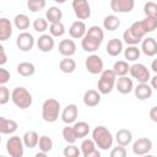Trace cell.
<instances>
[{"label":"cell","mask_w":157,"mask_h":157,"mask_svg":"<svg viewBox=\"0 0 157 157\" xmlns=\"http://www.w3.org/2000/svg\"><path fill=\"white\" fill-rule=\"evenodd\" d=\"M152 87L151 85H148L147 82L145 83H139L135 88H134V93H135V97L140 101H145V99H148L151 96H152Z\"/></svg>","instance_id":"d6986e66"},{"label":"cell","mask_w":157,"mask_h":157,"mask_svg":"<svg viewBox=\"0 0 157 157\" xmlns=\"http://www.w3.org/2000/svg\"><path fill=\"white\" fill-rule=\"evenodd\" d=\"M115 140L118 142V145H121V146H128L131 144L132 141V134L130 130L128 129H120L117 131L115 134Z\"/></svg>","instance_id":"484cf974"},{"label":"cell","mask_w":157,"mask_h":157,"mask_svg":"<svg viewBox=\"0 0 157 157\" xmlns=\"http://www.w3.org/2000/svg\"><path fill=\"white\" fill-rule=\"evenodd\" d=\"M54 1H55V2H58V4H64L66 0H54Z\"/></svg>","instance_id":"11a10c76"},{"label":"cell","mask_w":157,"mask_h":157,"mask_svg":"<svg viewBox=\"0 0 157 157\" xmlns=\"http://www.w3.org/2000/svg\"><path fill=\"white\" fill-rule=\"evenodd\" d=\"M12 36V23L6 17L0 18V40L5 42Z\"/></svg>","instance_id":"603a6c76"},{"label":"cell","mask_w":157,"mask_h":157,"mask_svg":"<svg viewBox=\"0 0 157 157\" xmlns=\"http://www.w3.org/2000/svg\"><path fill=\"white\" fill-rule=\"evenodd\" d=\"M25 147L26 146L23 144V140L17 135L11 136L6 141V151L11 157H22L25 152Z\"/></svg>","instance_id":"5b68a950"},{"label":"cell","mask_w":157,"mask_h":157,"mask_svg":"<svg viewBox=\"0 0 157 157\" xmlns=\"http://www.w3.org/2000/svg\"><path fill=\"white\" fill-rule=\"evenodd\" d=\"M123 39H124V42H125L128 45H137L140 42H142V39L137 38V37L130 31V28H126V29L124 31V33H123Z\"/></svg>","instance_id":"8d00e7d4"},{"label":"cell","mask_w":157,"mask_h":157,"mask_svg":"<svg viewBox=\"0 0 157 157\" xmlns=\"http://www.w3.org/2000/svg\"><path fill=\"white\" fill-rule=\"evenodd\" d=\"M117 74L114 72V70H103L101 72V77L98 80L97 87L101 94H108L113 91V88L115 87V82H117Z\"/></svg>","instance_id":"3957f363"},{"label":"cell","mask_w":157,"mask_h":157,"mask_svg":"<svg viewBox=\"0 0 157 157\" xmlns=\"http://www.w3.org/2000/svg\"><path fill=\"white\" fill-rule=\"evenodd\" d=\"M140 49L136 45H128V48L124 50V56L128 61H136L140 58Z\"/></svg>","instance_id":"e575fe53"},{"label":"cell","mask_w":157,"mask_h":157,"mask_svg":"<svg viewBox=\"0 0 157 157\" xmlns=\"http://www.w3.org/2000/svg\"><path fill=\"white\" fill-rule=\"evenodd\" d=\"M144 12L146 16L157 17V4L155 1H147L144 5Z\"/></svg>","instance_id":"f6af8a7d"},{"label":"cell","mask_w":157,"mask_h":157,"mask_svg":"<svg viewBox=\"0 0 157 157\" xmlns=\"http://www.w3.org/2000/svg\"><path fill=\"white\" fill-rule=\"evenodd\" d=\"M92 139L96 142L97 147L101 150H108L113 146V135L112 132L108 130V128L103 126V125H98L93 129L92 131Z\"/></svg>","instance_id":"6da1fadb"},{"label":"cell","mask_w":157,"mask_h":157,"mask_svg":"<svg viewBox=\"0 0 157 157\" xmlns=\"http://www.w3.org/2000/svg\"><path fill=\"white\" fill-rule=\"evenodd\" d=\"M17 72L23 77H29L36 72V66L29 61H22L17 65Z\"/></svg>","instance_id":"83f0119b"},{"label":"cell","mask_w":157,"mask_h":157,"mask_svg":"<svg viewBox=\"0 0 157 157\" xmlns=\"http://www.w3.org/2000/svg\"><path fill=\"white\" fill-rule=\"evenodd\" d=\"M103 60L99 55H96V54H91L86 58L85 60V66H86V70L92 74V75H97V74H101L103 71Z\"/></svg>","instance_id":"ba28073f"},{"label":"cell","mask_w":157,"mask_h":157,"mask_svg":"<svg viewBox=\"0 0 157 157\" xmlns=\"http://www.w3.org/2000/svg\"><path fill=\"white\" fill-rule=\"evenodd\" d=\"M152 150V141L147 137H140L132 144V152L137 156H144Z\"/></svg>","instance_id":"30bf717a"},{"label":"cell","mask_w":157,"mask_h":157,"mask_svg":"<svg viewBox=\"0 0 157 157\" xmlns=\"http://www.w3.org/2000/svg\"><path fill=\"white\" fill-rule=\"evenodd\" d=\"M115 87H117V90H118L119 93L128 94V93H130L134 90L132 78H130L128 76H119V78H117Z\"/></svg>","instance_id":"2e32d148"},{"label":"cell","mask_w":157,"mask_h":157,"mask_svg":"<svg viewBox=\"0 0 157 157\" xmlns=\"http://www.w3.org/2000/svg\"><path fill=\"white\" fill-rule=\"evenodd\" d=\"M105 50L108 53V55L110 56H118L121 52H123V42L118 38H113L108 42Z\"/></svg>","instance_id":"cb8c5ba5"},{"label":"cell","mask_w":157,"mask_h":157,"mask_svg":"<svg viewBox=\"0 0 157 157\" xmlns=\"http://www.w3.org/2000/svg\"><path fill=\"white\" fill-rule=\"evenodd\" d=\"M45 18L48 20L49 23L60 22L61 18H63V11L59 7H56V6H50L45 11Z\"/></svg>","instance_id":"4316f807"},{"label":"cell","mask_w":157,"mask_h":157,"mask_svg":"<svg viewBox=\"0 0 157 157\" xmlns=\"http://www.w3.org/2000/svg\"><path fill=\"white\" fill-rule=\"evenodd\" d=\"M60 114V103L55 98H48L42 105V118L47 123H54Z\"/></svg>","instance_id":"7a4b0ae2"},{"label":"cell","mask_w":157,"mask_h":157,"mask_svg":"<svg viewBox=\"0 0 157 157\" xmlns=\"http://www.w3.org/2000/svg\"><path fill=\"white\" fill-rule=\"evenodd\" d=\"M151 69H152V71H153V72H156V74H157V59H155V60L151 63Z\"/></svg>","instance_id":"f5cc1de1"},{"label":"cell","mask_w":157,"mask_h":157,"mask_svg":"<svg viewBox=\"0 0 157 157\" xmlns=\"http://www.w3.org/2000/svg\"><path fill=\"white\" fill-rule=\"evenodd\" d=\"M63 137L67 144H75L77 137V134L74 129V126H70V124H67L64 129H63Z\"/></svg>","instance_id":"836d02e7"},{"label":"cell","mask_w":157,"mask_h":157,"mask_svg":"<svg viewBox=\"0 0 157 157\" xmlns=\"http://www.w3.org/2000/svg\"><path fill=\"white\" fill-rule=\"evenodd\" d=\"M155 1H157V0H155Z\"/></svg>","instance_id":"9f6ffc18"},{"label":"cell","mask_w":157,"mask_h":157,"mask_svg":"<svg viewBox=\"0 0 157 157\" xmlns=\"http://www.w3.org/2000/svg\"><path fill=\"white\" fill-rule=\"evenodd\" d=\"M59 69L64 74H71L76 70V61L74 59H71V56H65L59 63Z\"/></svg>","instance_id":"f1b7e54d"},{"label":"cell","mask_w":157,"mask_h":157,"mask_svg":"<svg viewBox=\"0 0 157 157\" xmlns=\"http://www.w3.org/2000/svg\"><path fill=\"white\" fill-rule=\"evenodd\" d=\"M54 45H55V40H54V37L52 34H42L37 39V47L43 53L52 52L54 49Z\"/></svg>","instance_id":"5bb4252c"},{"label":"cell","mask_w":157,"mask_h":157,"mask_svg":"<svg viewBox=\"0 0 157 157\" xmlns=\"http://www.w3.org/2000/svg\"><path fill=\"white\" fill-rule=\"evenodd\" d=\"M86 32H87V27H86L85 22L81 21V20L72 22V25H71L70 28H69V34H70V37L74 38V39L83 38L85 34H86Z\"/></svg>","instance_id":"9a60e30c"},{"label":"cell","mask_w":157,"mask_h":157,"mask_svg":"<svg viewBox=\"0 0 157 157\" xmlns=\"http://www.w3.org/2000/svg\"><path fill=\"white\" fill-rule=\"evenodd\" d=\"M120 26V20L115 15H108L103 20V27L107 31H115Z\"/></svg>","instance_id":"4dcf8cb0"},{"label":"cell","mask_w":157,"mask_h":157,"mask_svg":"<svg viewBox=\"0 0 157 157\" xmlns=\"http://www.w3.org/2000/svg\"><path fill=\"white\" fill-rule=\"evenodd\" d=\"M86 34L92 37V38H94V39H97V40H99V42H103V38H104V32L99 26H91L87 29Z\"/></svg>","instance_id":"ab89813d"},{"label":"cell","mask_w":157,"mask_h":157,"mask_svg":"<svg viewBox=\"0 0 157 157\" xmlns=\"http://www.w3.org/2000/svg\"><path fill=\"white\" fill-rule=\"evenodd\" d=\"M72 126H74L78 139L86 137L88 135V132H90V125L86 121H75V124Z\"/></svg>","instance_id":"d6a6232c"},{"label":"cell","mask_w":157,"mask_h":157,"mask_svg":"<svg viewBox=\"0 0 157 157\" xmlns=\"http://www.w3.org/2000/svg\"><path fill=\"white\" fill-rule=\"evenodd\" d=\"M83 104L86 107H96L101 103V93L96 90H88L83 94Z\"/></svg>","instance_id":"ac0fdd59"},{"label":"cell","mask_w":157,"mask_h":157,"mask_svg":"<svg viewBox=\"0 0 157 157\" xmlns=\"http://www.w3.org/2000/svg\"><path fill=\"white\" fill-rule=\"evenodd\" d=\"M77 115H78V108H77L76 104L71 103V104H67V105L63 109L60 118H61V120H63L65 124H72V123L76 121Z\"/></svg>","instance_id":"4fadbf2b"},{"label":"cell","mask_w":157,"mask_h":157,"mask_svg":"<svg viewBox=\"0 0 157 157\" xmlns=\"http://www.w3.org/2000/svg\"><path fill=\"white\" fill-rule=\"evenodd\" d=\"M72 9L78 20H87L91 16V6L88 0H72Z\"/></svg>","instance_id":"52a82bcc"},{"label":"cell","mask_w":157,"mask_h":157,"mask_svg":"<svg viewBox=\"0 0 157 157\" xmlns=\"http://www.w3.org/2000/svg\"><path fill=\"white\" fill-rule=\"evenodd\" d=\"M10 80V72L4 69V67H0V85H5Z\"/></svg>","instance_id":"c3c4849f"},{"label":"cell","mask_w":157,"mask_h":157,"mask_svg":"<svg viewBox=\"0 0 157 157\" xmlns=\"http://www.w3.org/2000/svg\"><path fill=\"white\" fill-rule=\"evenodd\" d=\"M38 147L40 151L43 152H50L53 148V140L48 136V135H42L39 137V142H38Z\"/></svg>","instance_id":"d590c367"},{"label":"cell","mask_w":157,"mask_h":157,"mask_svg":"<svg viewBox=\"0 0 157 157\" xmlns=\"http://www.w3.org/2000/svg\"><path fill=\"white\" fill-rule=\"evenodd\" d=\"M129 74L131 75L132 78H135L139 83H145L147 82L150 78H151V75H150V70L144 65V64H134L130 66V70H129Z\"/></svg>","instance_id":"8992f818"},{"label":"cell","mask_w":157,"mask_h":157,"mask_svg":"<svg viewBox=\"0 0 157 157\" xmlns=\"http://www.w3.org/2000/svg\"><path fill=\"white\" fill-rule=\"evenodd\" d=\"M27 7L32 12H38L45 7V0H27Z\"/></svg>","instance_id":"7bdbcfd3"},{"label":"cell","mask_w":157,"mask_h":157,"mask_svg":"<svg viewBox=\"0 0 157 157\" xmlns=\"http://www.w3.org/2000/svg\"><path fill=\"white\" fill-rule=\"evenodd\" d=\"M49 33L53 37H61L65 33V26L64 23L60 22H55V23H50L49 26Z\"/></svg>","instance_id":"74e56055"},{"label":"cell","mask_w":157,"mask_h":157,"mask_svg":"<svg viewBox=\"0 0 157 157\" xmlns=\"http://www.w3.org/2000/svg\"><path fill=\"white\" fill-rule=\"evenodd\" d=\"M129 28H130V31H131L137 38L144 39V37H145V34H146V31H145V28H144L142 21H135Z\"/></svg>","instance_id":"f35d334b"},{"label":"cell","mask_w":157,"mask_h":157,"mask_svg":"<svg viewBox=\"0 0 157 157\" xmlns=\"http://www.w3.org/2000/svg\"><path fill=\"white\" fill-rule=\"evenodd\" d=\"M150 82H151V87H152L153 90H157V74H156L153 77L150 78Z\"/></svg>","instance_id":"816d5d0a"},{"label":"cell","mask_w":157,"mask_h":157,"mask_svg":"<svg viewBox=\"0 0 157 157\" xmlns=\"http://www.w3.org/2000/svg\"><path fill=\"white\" fill-rule=\"evenodd\" d=\"M0 65H5V63L7 61V56H6V53H5V48L2 45H0Z\"/></svg>","instance_id":"681fc988"},{"label":"cell","mask_w":157,"mask_h":157,"mask_svg":"<svg viewBox=\"0 0 157 157\" xmlns=\"http://www.w3.org/2000/svg\"><path fill=\"white\" fill-rule=\"evenodd\" d=\"M10 101V91L5 85L0 86V104L4 105Z\"/></svg>","instance_id":"bcb514c9"},{"label":"cell","mask_w":157,"mask_h":157,"mask_svg":"<svg viewBox=\"0 0 157 157\" xmlns=\"http://www.w3.org/2000/svg\"><path fill=\"white\" fill-rule=\"evenodd\" d=\"M39 137L38 134L34 131V130H28L23 134L22 136V140H23V144L26 147L28 148H34L38 146V142H39Z\"/></svg>","instance_id":"d4e9b609"},{"label":"cell","mask_w":157,"mask_h":157,"mask_svg":"<svg viewBox=\"0 0 157 157\" xmlns=\"http://www.w3.org/2000/svg\"><path fill=\"white\" fill-rule=\"evenodd\" d=\"M141 50L147 56H155L157 54V40L152 37L145 38L141 42Z\"/></svg>","instance_id":"e0dca14e"},{"label":"cell","mask_w":157,"mask_h":157,"mask_svg":"<svg viewBox=\"0 0 157 157\" xmlns=\"http://www.w3.org/2000/svg\"><path fill=\"white\" fill-rule=\"evenodd\" d=\"M135 6V0H110V10L118 13L130 12Z\"/></svg>","instance_id":"8fae6325"},{"label":"cell","mask_w":157,"mask_h":157,"mask_svg":"<svg viewBox=\"0 0 157 157\" xmlns=\"http://www.w3.org/2000/svg\"><path fill=\"white\" fill-rule=\"evenodd\" d=\"M16 45L22 52H29L34 45V37L29 32H21L16 38Z\"/></svg>","instance_id":"9c48e42d"},{"label":"cell","mask_w":157,"mask_h":157,"mask_svg":"<svg viewBox=\"0 0 157 157\" xmlns=\"http://www.w3.org/2000/svg\"><path fill=\"white\" fill-rule=\"evenodd\" d=\"M148 115H150V119H151L152 121L157 123V105H155V107H152V108L150 109Z\"/></svg>","instance_id":"f907efd6"},{"label":"cell","mask_w":157,"mask_h":157,"mask_svg":"<svg viewBox=\"0 0 157 157\" xmlns=\"http://www.w3.org/2000/svg\"><path fill=\"white\" fill-rule=\"evenodd\" d=\"M33 29L36 32H39V33H43L47 31L48 28V20L47 18H43V17H38L33 21Z\"/></svg>","instance_id":"b9f144b4"},{"label":"cell","mask_w":157,"mask_h":157,"mask_svg":"<svg viewBox=\"0 0 157 157\" xmlns=\"http://www.w3.org/2000/svg\"><path fill=\"white\" fill-rule=\"evenodd\" d=\"M45 156H47V152H43V151L36 153V157H45Z\"/></svg>","instance_id":"db71d44e"},{"label":"cell","mask_w":157,"mask_h":157,"mask_svg":"<svg viewBox=\"0 0 157 157\" xmlns=\"http://www.w3.org/2000/svg\"><path fill=\"white\" fill-rule=\"evenodd\" d=\"M80 147H81V153L83 157H99L101 156L93 139H85L81 142Z\"/></svg>","instance_id":"7c38bea8"},{"label":"cell","mask_w":157,"mask_h":157,"mask_svg":"<svg viewBox=\"0 0 157 157\" xmlns=\"http://www.w3.org/2000/svg\"><path fill=\"white\" fill-rule=\"evenodd\" d=\"M113 70H114V72L117 74L118 77H119V76H126V74H128L129 70H130V65H129L128 61H125V60H118V61L114 63Z\"/></svg>","instance_id":"1f68e13d"},{"label":"cell","mask_w":157,"mask_h":157,"mask_svg":"<svg viewBox=\"0 0 157 157\" xmlns=\"http://www.w3.org/2000/svg\"><path fill=\"white\" fill-rule=\"evenodd\" d=\"M63 153H64L65 157H78L81 155V150H78V147L75 146L74 144H69L64 148Z\"/></svg>","instance_id":"ee69618b"},{"label":"cell","mask_w":157,"mask_h":157,"mask_svg":"<svg viewBox=\"0 0 157 157\" xmlns=\"http://www.w3.org/2000/svg\"><path fill=\"white\" fill-rule=\"evenodd\" d=\"M11 99L16 107L20 109H27L32 105L33 98L29 91L25 87H15L11 92Z\"/></svg>","instance_id":"277c9868"},{"label":"cell","mask_w":157,"mask_h":157,"mask_svg":"<svg viewBox=\"0 0 157 157\" xmlns=\"http://www.w3.org/2000/svg\"><path fill=\"white\" fill-rule=\"evenodd\" d=\"M18 128V124L12 119H6L5 117H0V132L4 135L13 134Z\"/></svg>","instance_id":"44dd1931"},{"label":"cell","mask_w":157,"mask_h":157,"mask_svg":"<svg viewBox=\"0 0 157 157\" xmlns=\"http://www.w3.org/2000/svg\"><path fill=\"white\" fill-rule=\"evenodd\" d=\"M13 25H15V27H16L17 29L25 31V29H27V28L29 27V25H31L29 17H28L27 15H25V13H18V15H16L15 18H13Z\"/></svg>","instance_id":"f546056e"},{"label":"cell","mask_w":157,"mask_h":157,"mask_svg":"<svg viewBox=\"0 0 157 157\" xmlns=\"http://www.w3.org/2000/svg\"><path fill=\"white\" fill-rule=\"evenodd\" d=\"M142 25H144V28H145L146 33H151L157 28V17L146 16L142 20Z\"/></svg>","instance_id":"60d3db41"},{"label":"cell","mask_w":157,"mask_h":157,"mask_svg":"<svg viewBox=\"0 0 157 157\" xmlns=\"http://www.w3.org/2000/svg\"><path fill=\"white\" fill-rule=\"evenodd\" d=\"M125 156H126L125 146L118 145L117 147H114V148L110 151V157H125Z\"/></svg>","instance_id":"7dc6e473"},{"label":"cell","mask_w":157,"mask_h":157,"mask_svg":"<svg viewBox=\"0 0 157 157\" xmlns=\"http://www.w3.org/2000/svg\"><path fill=\"white\" fill-rule=\"evenodd\" d=\"M59 53L63 56H72L76 53V44L72 39H63L59 43Z\"/></svg>","instance_id":"ffe728a7"},{"label":"cell","mask_w":157,"mask_h":157,"mask_svg":"<svg viewBox=\"0 0 157 157\" xmlns=\"http://www.w3.org/2000/svg\"><path fill=\"white\" fill-rule=\"evenodd\" d=\"M101 44H102V42L94 39V38H92V37H90L87 34H85V37L81 40V47L87 53H94L101 47Z\"/></svg>","instance_id":"7402d4cb"}]
</instances>
